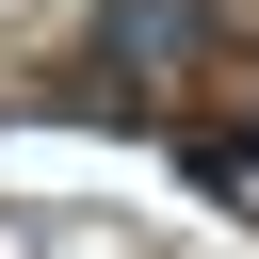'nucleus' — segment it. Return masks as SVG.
<instances>
[{
	"instance_id": "1",
	"label": "nucleus",
	"mask_w": 259,
	"mask_h": 259,
	"mask_svg": "<svg viewBox=\"0 0 259 259\" xmlns=\"http://www.w3.org/2000/svg\"><path fill=\"white\" fill-rule=\"evenodd\" d=\"M178 162H194V178H259V113H227V130H178Z\"/></svg>"
}]
</instances>
